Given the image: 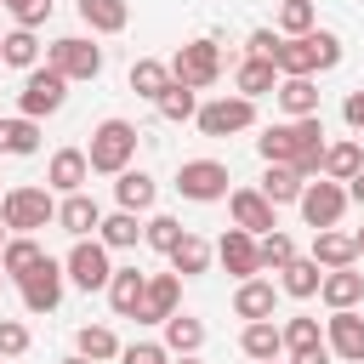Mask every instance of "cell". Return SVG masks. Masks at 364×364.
<instances>
[{
	"label": "cell",
	"mask_w": 364,
	"mask_h": 364,
	"mask_svg": "<svg viewBox=\"0 0 364 364\" xmlns=\"http://www.w3.org/2000/svg\"><path fill=\"white\" fill-rule=\"evenodd\" d=\"M216 262L245 284V279H262V239L256 233H245V228H228L222 239H216Z\"/></svg>",
	"instance_id": "obj_11"
},
{
	"label": "cell",
	"mask_w": 364,
	"mask_h": 364,
	"mask_svg": "<svg viewBox=\"0 0 364 364\" xmlns=\"http://www.w3.org/2000/svg\"><path fill=\"white\" fill-rule=\"evenodd\" d=\"M6 11L17 17V28H40L51 17V0H6Z\"/></svg>",
	"instance_id": "obj_44"
},
{
	"label": "cell",
	"mask_w": 364,
	"mask_h": 364,
	"mask_svg": "<svg viewBox=\"0 0 364 364\" xmlns=\"http://www.w3.org/2000/svg\"><path fill=\"white\" fill-rule=\"evenodd\" d=\"M0 222H6L11 233L51 228V222H57V199H51V188H6V199H0Z\"/></svg>",
	"instance_id": "obj_3"
},
{
	"label": "cell",
	"mask_w": 364,
	"mask_h": 364,
	"mask_svg": "<svg viewBox=\"0 0 364 364\" xmlns=\"http://www.w3.org/2000/svg\"><path fill=\"white\" fill-rule=\"evenodd\" d=\"M85 182H91V159H85V148H57L51 165H46V188L68 199V193H85Z\"/></svg>",
	"instance_id": "obj_15"
},
{
	"label": "cell",
	"mask_w": 364,
	"mask_h": 364,
	"mask_svg": "<svg viewBox=\"0 0 364 364\" xmlns=\"http://www.w3.org/2000/svg\"><path fill=\"white\" fill-rule=\"evenodd\" d=\"M63 364H91V358H80V353H68V358H63Z\"/></svg>",
	"instance_id": "obj_52"
},
{
	"label": "cell",
	"mask_w": 364,
	"mask_h": 364,
	"mask_svg": "<svg viewBox=\"0 0 364 364\" xmlns=\"http://www.w3.org/2000/svg\"><path fill=\"white\" fill-rule=\"evenodd\" d=\"M256 154L267 165H290L301 182L324 176V114H307V119H279L256 136Z\"/></svg>",
	"instance_id": "obj_1"
},
{
	"label": "cell",
	"mask_w": 364,
	"mask_h": 364,
	"mask_svg": "<svg viewBox=\"0 0 364 364\" xmlns=\"http://www.w3.org/2000/svg\"><path fill=\"white\" fill-rule=\"evenodd\" d=\"M279 28H250V40H245V57H267L273 63V51H279Z\"/></svg>",
	"instance_id": "obj_46"
},
{
	"label": "cell",
	"mask_w": 364,
	"mask_h": 364,
	"mask_svg": "<svg viewBox=\"0 0 364 364\" xmlns=\"http://www.w3.org/2000/svg\"><path fill=\"white\" fill-rule=\"evenodd\" d=\"M324 273H336V267H353L358 262V245H353V233H341V228H324V233H313V250H307Z\"/></svg>",
	"instance_id": "obj_21"
},
{
	"label": "cell",
	"mask_w": 364,
	"mask_h": 364,
	"mask_svg": "<svg viewBox=\"0 0 364 364\" xmlns=\"http://www.w3.org/2000/svg\"><path fill=\"white\" fill-rule=\"evenodd\" d=\"M353 245H358V256H364V228H358V233H353Z\"/></svg>",
	"instance_id": "obj_53"
},
{
	"label": "cell",
	"mask_w": 364,
	"mask_h": 364,
	"mask_svg": "<svg viewBox=\"0 0 364 364\" xmlns=\"http://www.w3.org/2000/svg\"><path fill=\"white\" fill-rule=\"evenodd\" d=\"M171 80H182L188 91H205L222 80V46L216 40H188L176 57H171Z\"/></svg>",
	"instance_id": "obj_7"
},
{
	"label": "cell",
	"mask_w": 364,
	"mask_h": 364,
	"mask_svg": "<svg viewBox=\"0 0 364 364\" xmlns=\"http://www.w3.org/2000/svg\"><path fill=\"white\" fill-rule=\"evenodd\" d=\"M267 364H290V358H267Z\"/></svg>",
	"instance_id": "obj_55"
},
{
	"label": "cell",
	"mask_w": 364,
	"mask_h": 364,
	"mask_svg": "<svg viewBox=\"0 0 364 364\" xmlns=\"http://www.w3.org/2000/svg\"><path fill=\"white\" fill-rule=\"evenodd\" d=\"M336 353H330V341H318V347H307V353H296L290 364H330Z\"/></svg>",
	"instance_id": "obj_49"
},
{
	"label": "cell",
	"mask_w": 364,
	"mask_h": 364,
	"mask_svg": "<svg viewBox=\"0 0 364 364\" xmlns=\"http://www.w3.org/2000/svg\"><path fill=\"white\" fill-rule=\"evenodd\" d=\"M182 233H188V228H182L176 216H148V222H142V245L159 250V256H171V250L182 245Z\"/></svg>",
	"instance_id": "obj_40"
},
{
	"label": "cell",
	"mask_w": 364,
	"mask_h": 364,
	"mask_svg": "<svg viewBox=\"0 0 364 364\" xmlns=\"http://www.w3.org/2000/svg\"><path fill=\"white\" fill-rule=\"evenodd\" d=\"M318 28V6L313 0H279V34L296 40V34H313Z\"/></svg>",
	"instance_id": "obj_38"
},
{
	"label": "cell",
	"mask_w": 364,
	"mask_h": 364,
	"mask_svg": "<svg viewBox=\"0 0 364 364\" xmlns=\"http://www.w3.org/2000/svg\"><path fill=\"white\" fill-rule=\"evenodd\" d=\"M199 347H205V318H193V313H171V318H165V353L193 358Z\"/></svg>",
	"instance_id": "obj_29"
},
{
	"label": "cell",
	"mask_w": 364,
	"mask_h": 364,
	"mask_svg": "<svg viewBox=\"0 0 364 364\" xmlns=\"http://www.w3.org/2000/svg\"><path fill=\"white\" fill-rule=\"evenodd\" d=\"M57 228H63L68 239H97L102 205H97L91 193H68V199H57Z\"/></svg>",
	"instance_id": "obj_16"
},
{
	"label": "cell",
	"mask_w": 364,
	"mask_h": 364,
	"mask_svg": "<svg viewBox=\"0 0 364 364\" xmlns=\"http://www.w3.org/2000/svg\"><path fill=\"white\" fill-rule=\"evenodd\" d=\"M0 63L6 68H40V40H34V28H11V34H0Z\"/></svg>",
	"instance_id": "obj_35"
},
{
	"label": "cell",
	"mask_w": 364,
	"mask_h": 364,
	"mask_svg": "<svg viewBox=\"0 0 364 364\" xmlns=\"http://www.w3.org/2000/svg\"><path fill=\"white\" fill-rule=\"evenodd\" d=\"M0 290H6V273H0Z\"/></svg>",
	"instance_id": "obj_56"
},
{
	"label": "cell",
	"mask_w": 364,
	"mask_h": 364,
	"mask_svg": "<svg viewBox=\"0 0 364 364\" xmlns=\"http://www.w3.org/2000/svg\"><path fill=\"white\" fill-rule=\"evenodd\" d=\"M46 63L74 85V80H97L102 74V46H91L85 34H63V40H51L46 46Z\"/></svg>",
	"instance_id": "obj_6"
},
{
	"label": "cell",
	"mask_w": 364,
	"mask_h": 364,
	"mask_svg": "<svg viewBox=\"0 0 364 364\" xmlns=\"http://www.w3.org/2000/svg\"><path fill=\"white\" fill-rule=\"evenodd\" d=\"M313 40H318V74H324V68H336V63H341V34L313 28Z\"/></svg>",
	"instance_id": "obj_47"
},
{
	"label": "cell",
	"mask_w": 364,
	"mask_h": 364,
	"mask_svg": "<svg viewBox=\"0 0 364 364\" xmlns=\"http://www.w3.org/2000/svg\"><path fill=\"white\" fill-rule=\"evenodd\" d=\"M324 341H330V353H336V358L364 364V313H358V307L330 313V318H324Z\"/></svg>",
	"instance_id": "obj_14"
},
{
	"label": "cell",
	"mask_w": 364,
	"mask_h": 364,
	"mask_svg": "<svg viewBox=\"0 0 364 364\" xmlns=\"http://www.w3.org/2000/svg\"><path fill=\"white\" fill-rule=\"evenodd\" d=\"M63 102H68V80H63L51 63H40V68H28V74H23L17 114H28V119H46V114H57Z\"/></svg>",
	"instance_id": "obj_4"
},
{
	"label": "cell",
	"mask_w": 364,
	"mask_h": 364,
	"mask_svg": "<svg viewBox=\"0 0 364 364\" xmlns=\"http://www.w3.org/2000/svg\"><path fill=\"white\" fill-rule=\"evenodd\" d=\"M0 11H6V0H0Z\"/></svg>",
	"instance_id": "obj_57"
},
{
	"label": "cell",
	"mask_w": 364,
	"mask_h": 364,
	"mask_svg": "<svg viewBox=\"0 0 364 364\" xmlns=\"http://www.w3.org/2000/svg\"><path fill=\"white\" fill-rule=\"evenodd\" d=\"M40 262H46V250H40V239H34V233H11V245L0 250V273H6V279H17V284H23Z\"/></svg>",
	"instance_id": "obj_23"
},
{
	"label": "cell",
	"mask_w": 364,
	"mask_h": 364,
	"mask_svg": "<svg viewBox=\"0 0 364 364\" xmlns=\"http://www.w3.org/2000/svg\"><path fill=\"white\" fill-rule=\"evenodd\" d=\"M347 205H353V199H347V188H341V182H330V176H318V182H307V188H301V205H296V210H301V222H307L313 233H324V228H336V222L347 216Z\"/></svg>",
	"instance_id": "obj_10"
},
{
	"label": "cell",
	"mask_w": 364,
	"mask_h": 364,
	"mask_svg": "<svg viewBox=\"0 0 364 364\" xmlns=\"http://www.w3.org/2000/svg\"><path fill=\"white\" fill-rule=\"evenodd\" d=\"M176 301H182V279L176 273H148V296H142L136 324H165L171 313H182Z\"/></svg>",
	"instance_id": "obj_17"
},
{
	"label": "cell",
	"mask_w": 364,
	"mask_h": 364,
	"mask_svg": "<svg viewBox=\"0 0 364 364\" xmlns=\"http://www.w3.org/2000/svg\"><path fill=\"white\" fill-rule=\"evenodd\" d=\"M318 296H324V307H330V313H341V307H358V301H364V273H353V267H336V273H324Z\"/></svg>",
	"instance_id": "obj_27"
},
{
	"label": "cell",
	"mask_w": 364,
	"mask_h": 364,
	"mask_svg": "<svg viewBox=\"0 0 364 364\" xmlns=\"http://www.w3.org/2000/svg\"><path fill=\"white\" fill-rule=\"evenodd\" d=\"M80 23H85L91 34H125L131 0H80Z\"/></svg>",
	"instance_id": "obj_25"
},
{
	"label": "cell",
	"mask_w": 364,
	"mask_h": 364,
	"mask_svg": "<svg viewBox=\"0 0 364 364\" xmlns=\"http://www.w3.org/2000/svg\"><path fill=\"white\" fill-rule=\"evenodd\" d=\"M256 188H262V199H267V205L279 210V205H301V188H307V182H301V176H296L290 165H267Z\"/></svg>",
	"instance_id": "obj_31"
},
{
	"label": "cell",
	"mask_w": 364,
	"mask_h": 364,
	"mask_svg": "<svg viewBox=\"0 0 364 364\" xmlns=\"http://www.w3.org/2000/svg\"><path fill=\"white\" fill-rule=\"evenodd\" d=\"M210 262H216V245H205L193 228H188L182 245L171 250V273H176V279H199V273H210Z\"/></svg>",
	"instance_id": "obj_24"
},
{
	"label": "cell",
	"mask_w": 364,
	"mask_h": 364,
	"mask_svg": "<svg viewBox=\"0 0 364 364\" xmlns=\"http://www.w3.org/2000/svg\"><path fill=\"white\" fill-rule=\"evenodd\" d=\"M273 102H279L290 119H307V114H318V85H313V80H279Z\"/></svg>",
	"instance_id": "obj_36"
},
{
	"label": "cell",
	"mask_w": 364,
	"mask_h": 364,
	"mask_svg": "<svg viewBox=\"0 0 364 364\" xmlns=\"http://www.w3.org/2000/svg\"><path fill=\"white\" fill-rule=\"evenodd\" d=\"M358 171H364V142H358V136L324 142V176H330V182H341V188H347Z\"/></svg>",
	"instance_id": "obj_22"
},
{
	"label": "cell",
	"mask_w": 364,
	"mask_h": 364,
	"mask_svg": "<svg viewBox=\"0 0 364 364\" xmlns=\"http://www.w3.org/2000/svg\"><path fill=\"white\" fill-rule=\"evenodd\" d=\"M290 262H296V239H290V233H279V228H273V233H267V239H262V267H273V273H284V267H290Z\"/></svg>",
	"instance_id": "obj_42"
},
{
	"label": "cell",
	"mask_w": 364,
	"mask_h": 364,
	"mask_svg": "<svg viewBox=\"0 0 364 364\" xmlns=\"http://www.w3.org/2000/svg\"><path fill=\"white\" fill-rule=\"evenodd\" d=\"M154 108H159V119L182 125V119H193V114H199V91H188L182 80H171V91H165V97H159Z\"/></svg>",
	"instance_id": "obj_39"
},
{
	"label": "cell",
	"mask_w": 364,
	"mask_h": 364,
	"mask_svg": "<svg viewBox=\"0 0 364 364\" xmlns=\"http://www.w3.org/2000/svg\"><path fill=\"white\" fill-rule=\"evenodd\" d=\"M97 239H102L108 250H131V245L142 239V222H136L131 210H114V216H102V228H97Z\"/></svg>",
	"instance_id": "obj_37"
},
{
	"label": "cell",
	"mask_w": 364,
	"mask_h": 364,
	"mask_svg": "<svg viewBox=\"0 0 364 364\" xmlns=\"http://www.w3.org/2000/svg\"><path fill=\"white\" fill-rule=\"evenodd\" d=\"M34 148H40V119H28V114H11V119H6V114H0V154H17V159H23V154H34Z\"/></svg>",
	"instance_id": "obj_34"
},
{
	"label": "cell",
	"mask_w": 364,
	"mask_h": 364,
	"mask_svg": "<svg viewBox=\"0 0 364 364\" xmlns=\"http://www.w3.org/2000/svg\"><path fill=\"white\" fill-rule=\"evenodd\" d=\"M85 159H91L97 176H119V171H131V159H136V125L119 119V114L97 119V125H91V148H85Z\"/></svg>",
	"instance_id": "obj_2"
},
{
	"label": "cell",
	"mask_w": 364,
	"mask_h": 364,
	"mask_svg": "<svg viewBox=\"0 0 364 364\" xmlns=\"http://www.w3.org/2000/svg\"><path fill=\"white\" fill-rule=\"evenodd\" d=\"M347 199H353V205H364V171H358V176L347 182Z\"/></svg>",
	"instance_id": "obj_50"
},
{
	"label": "cell",
	"mask_w": 364,
	"mask_h": 364,
	"mask_svg": "<svg viewBox=\"0 0 364 364\" xmlns=\"http://www.w3.org/2000/svg\"><path fill=\"white\" fill-rule=\"evenodd\" d=\"M63 284H68L63 262H51V256H46V262H40V267H34V273H28L17 290H23V307H28V313H57V301H63Z\"/></svg>",
	"instance_id": "obj_13"
},
{
	"label": "cell",
	"mask_w": 364,
	"mask_h": 364,
	"mask_svg": "<svg viewBox=\"0 0 364 364\" xmlns=\"http://www.w3.org/2000/svg\"><path fill=\"white\" fill-rule=\"evenodd\" d=\"M119 358H125V364H171L165 341H131V347H125Z\"/></svg>",
	"instance_id": "obj_45"
},
{
	"label": "cell",
	"mask_w": 364,
	"mask_h": 364,
	"mask_svg": "<svg viewBox=\"0 0 364 364\" xmlns=\"http://www.w3.org/2000/svg\"><path fill=\"white\" fill-rule=\"evenodd\" d=\"M28 341H34V336H28L23 318H0V358H23Z\"/></svg>",
	"instance_id": "obj_43"
},
{
	"label": "cell",
	"mask_w": 364,
	"mask_h": 364,
	"mask_svg": "<svg viewBox=\"0 0 364 364\" xmlns=\"http://www.w3.org/2000/svg\"><path fill=\"white\" fill-rule=\"evenodd\" d=\"M114 199H119V210H131V216H142V210H154V199H159V182L148 176V171H119L114 176Z\"/></svg>",
	"instance_id": "obj_19"
},
{
	"label": "cell",
	"mask_w": 364,
	"mask_h": 364,
	"mask_svg": "<svg viewBox=\"0 0 364 364\" xmlns=\"http://www.w3.org/2000/svg\"><path fill=\"white\" fill-rule=\"evenodd\" d=\"M6 245H11V228H6V222H0V250H6Z\"/></svg>",
	"instance_id": "obj_51"
},
{
	"label": "cell",
	"mask_w": 364,
	"mask_h": 364,
	"mask_svg": "<svg viewBox=\"0 0 364 364\" xmlns=\"http://www.w3.org/2000/svg\"><path fill=\"white\" fill-rule=\"evenodd\" d=\"M279 330H284V353H290V358L324 341V330H318V318H307V313H296V318H284Z\"/></svg>",
	"instance_id": "obj_41"
},
{
	"label": "cell",
	"mask_w": 364,
	"mask_h": 364,
	"mask_svg": "<svg viewBox=\"0 0 364 364\" xmlns=\"http://www.w3.org/2000/svg\"><path fill=\"white\" fill-rule=\"evenodd\" d=\"M0 199H6V193H0Z\"/></svg>",
	"instance_id": "obj_58"
},
{
	"label": "cell",
	"mask_w": 364,
	"mask_h": 364,
	"mask_svg": "<svg viewBox=\"0 0 364 364\" xmlns=\"http://www.w3.org/2000/svg\"><path fill=\"white\" fill-rule=\"evenodd\" d=\"M176 364H199V358H176Z\"/></svg>",
	"instance_id": "obj_54"
},
{
	"label": "cell",
	"mask_w": 364,
	"mask_h": 364,
	"mask_svg": "<svg viewBox=\"0 0 364 364\" xmlns=\"http://www.w3.org/2000/svg\"><path fill=\"white\" fill-rule=\"evenodd\" d=\"M341 119H347V125L364 136V85H353V91H347V102H341Z\"/></svg>",
	"instance_id": "obj_48"
},
{
	"label": "cell",
	"mask_w": 364,
	"mask_h": 364,
	"mask_svg": "<svg viewBox=\"0 0 364 364\" xmlns=\"http://www.w3.org/2000/svg\"><path fill=\"white\" fill-rule=\"evenodd\" d=\"M108 307L119 313V318H136L142 313V296H148V273H136V267H114V279H108Z\"/></svg>",
	"instance_id": "obj_18"
},
{
	"label": "cell",
	"mask_w": 364,
	"mask_h": 364,
	"mask_svg": "<svg viewBox=\"0 0 364 364\" xmlns=\"http://www.w3.org/2000/svg\"><path fill=\"white\" fill-rule=\"evenodd\" d=\"M233 91L256 102V97H267V91H279V68H273L267 57H245V63L233 68Z\"/></svg>",
	"instance_id": "obj_26"
},
{
	"label": "cell",
	"mask_w": 364,
	"mask_h": 364,
	"mask_svg": "<svg viewBox=\"0 0 364 364\" xmlns=\"http://www.w3.org/2000/svg\"><path fill=\"white\" fill-rule=\"evenodd\" d=\"M74 353L91 358V364H108V358H119L125 347H119V336H114L108 324H80V330H74Z\"/></svg>",
	"instance_id": "obj_33"
},
{
	"label": "cell",
	"mask_w": 364,
	"mask_h": 364,
	"mask_svg": "<svg viewBox=\"0 0 364 364\" xmlns=\"http://www.w3.org/2000/svg\"><path fill=\"white\" fill-rule=\"evenodd\" d=\"M273 301H279V284H267V279H245L239 290H233V313L250 324V318H273Z\"/></svg>",
	"instance_id": "obj_28"
},
{
	"label": "cell",
	"mask_w": 364,
	"mask_h": 364,
	"mask_svg": "<svg viewBox=\"0 0 364 364\" xmlns=\"http://www.w3.org/2000/svg\"><path fill=\"white\" fill-rule=\"evenodd\" d=\"M239 353H245L250 364H267V358L284 353V330H279L273 318H250V324L239 330Z\"/></svg>",
	"instance_id": "obj_20"
},
{
	"label": "cell",
	"mask_w": 364,
	"mask_h": 364,
	"mask_svg": "<svg viewBox=\"0 0 364 364\" xmlns=\"http://www.w3.org/2000/svg\"><path fill=\"white\" fill-rule=\"evenodd\" d=\"M193 125H199L205 136H239V131L256 125V102L239 97V91H233V97H210V102H199Z\"/></svg>",
	"instance_id": "obj_8"
},
{
	"label": "cell",
	"mask_w": 364,
	"mask_h": 364,
	"mask_svg": "<svg viewBox=\"0 0 364 364\" xmlns=\"http://www.w3.org/2000/svg\"><path fill=\"white\" fill-rule=\"evenodd\" d=\"M228 216H233V228H245V233H256V239H267V233L279 228V210L262 199V188H233V193H228Z\"/></svg>",
	"instance_id": "obj_12"
},
{
	"label": "cell",
	"mask_w": 364,
	"mask_h": 364,
	"mask_svg": "<svg viewBox=\"0 0 364 364\" xmlns=\"http://www.w3.org/2000/svg\"><path fill=\"white\" fill-rule=\"evenodd\" d=\"M318 284H324V267H318L313 256H296V262L279 273V290H284L290 301H307V296H318Z\"/></svg>",
	"instance_id": "obj_32"
},
{
	"label": "cell",
	"mask_w": 364,
	"mask_h": 364,
	"mask_svg": "<svg viewBox=\"0 0 364 364\" xmlns=\"http://www.w3.org/2000/svg\"><path fill=\"white\" fill-rule=\"evenodd\" d=\"M63 273H68V284H80L85 296H91V290H108V279H114L108 245H102V239H74L68 256H63Z\"/></svg>",
	"instance_id": "obj_5"
},
{
	"label": "cell",
	"mask_w": 364,
	"mask_h": 364,
	"mask_svg": "<svg viewBox=\"0 0 364 364\" xmlns=\"http://www.w3.org/2000/svg\"><path fill=\"white\" fill-rule=\"evenodd\" d=\"M228 182H233V176H228L222 159H182V171H176V193L193 199V205H216V199H228V193H233Z\"/></svg>",
	"instance_id": "obj_9"
},
{
	"label": "cell",
	"mask_w": 364,
	"mask_h": 364,
	"mask_svg": "<svg viewBox=\"0 0 364 364\" xmlns=\"http://www.w3.org/2000/svg\"><path fill=\"white\" fill-rule=\"evenodd\" d=\"M125 80H131V91H136V97H148V102H159V97L171 91V63H159V57H136Z\"/></svg>",
	"instance_id": "obj_30"
}]
</instances>
